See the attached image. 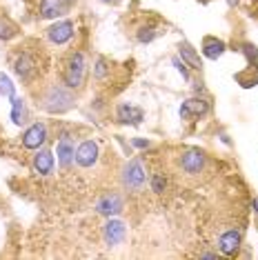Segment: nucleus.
Instances as JSON below:
<instances>
[{
  "label": "nucleus",
  "mask_w": 258,
  "mask_h": 260,
  "mask_svg": "<svg viewBox=\"0 0 258 260\" xmlns=\"http://www.w3.org/2000/svg\"><path fill=\"white\" fill-rule=\"evenodd\" d=\"M218 247H220V251L225 253V256H234V253L238 251V247H240V232H236V229L225 232L218 238Z\"/></svg>",
  "instance_id": "obj_16"
},
{
  "label": "nucleus",
  "mask_w": 258,
  "mask_h": 260,
  "mask_svg": "<svg viewBox=\"0 0 258 260\" xmlns=\"http://www.w3.org/2000/svg\"><path fill=\"white\" fill-rule=\"evenodd\" d=\"M34 171L40 176H49L54 171V153L49 149H40L34 156Z\"/></svg>",
  "instance_id": "obj_15"
},
{
  "label": "nucleus",
  "mask_w": 258,
  "mask_h": 260,
  "mask_svg": "<svg viewBox=\"0 0 258 260\" xmlns=\"http://www.w3.org/2000/svg\"><path fill=\"white\" fill-rule=\"evenodd\" d=\"M74 29H76V25L72 20H60V22H56V25H51L47 29V38H49V43H54V45H64L72 40Z\"/></svg>",
  "instance_id": "obj_6"
},
{
  "label": "nucleus",
  "mask_w": 258,
  "mask_h": 260,
  "mask_svg": "<svg viewBox=\"0 0 258 260\" xmlns=\"http://www.w3.org/2000/svg\"><path fill=\"white\" fill-rule=\"evenodd\" d=\"M207 167V156L201 149H185L178 156V169L187 176H198Z\"/></svg>",
  "instance_id": "obj_3"
},
{
  "label": "nucleus",
  "mask_w": 258,
  "mask_h": 260,
  "mask_svg": "<svg viewBox=\"0 0 258 260\" xmlns=\"http://www.w3.org/2000/svg\"><path fill=\"white\" fill-rule=\"evenodd\" d=\"M16 34H18V27H16L9 18L0 16V40H9V38H14Z\"/></svg>",
  "instance_id": "obj_20"
},
{
  "label": "nucleus",
  "mask_w": 258,
  "mask_h": 260,
  "mask_svg": "<svg viewBox=\"0 0 258 260\" xmlns=\"http://www.w3.org/2000/svg\"><path fill=\"white\" fill-rule=\"evenodd\" d=\"M103 3H107V5H116V3H120V0H103Z\"/></svg>",
  "instance_id": "obj_25"
},
{
  "label": "nucleus",
  "mask_w": 258,
  "mask_h": 260,
  "mask_svg": "<svg viewBox=\"0 0 258 260\" xmlns=\"http://www.w3.org/2000/svg\"><path fill=\"white\" fill-rule=\"evenodd\" d=\"M76 5V0H40L38 16L45 20L49 18H60V16L69 14L72 7Z\"/></svg>",
  "instance_id": "obj_5"
},
{
  "label": "nucleus",
  "mask_w": 258,
  "mask_h": 260,
  "mask_svg": "<svg viewBox=\"0 0 258 260\" xmlns=\"http://www.w3.org/2000/svg\"><path fill=\"white\" fill-rule=\"evenodd\" d=\"M134 145H136V147H147L149 143H145V140H134Z\"/></svg>",
  "instance_id": "obj_24"
},
{
  "label": "nucleus",
  "mask_w": 258,
  "mask_h": 260,
  "mask_svg": "<svg viewBox=\"0 0 258 260\" xmlns=\"http://www.w3.org/2000/svg\"><path fill=\"white\" fill-rule=\"evenodd\" d=\"M56 153H58V162H60V167L67 169L69 165L76 160V145H74V140L69 138V136H62V138L58 140Z\"/></svg>",
  "instance_id": "obj_12"
},
{
  "label": "nucleus",
  "mask_w": 258,
  "mask_h": 260,
  "mask_svg": "<svg viewBox=\"0 0 258 260\" xmlns=\"http://www.w3.org/2000/svg\"><path fill=\"white\" fill-rule=\"evenodd\" d=\"M0 93L7 98H14V85H11V80L5 74H0Z\"/></svg>",
  "instance_id": "obj_21"
},
{
  "label": "nucleus",
  "mask_w": 258,
  "mask_h": 260,
  "mask_svg": "<svg viewBox=\"0 0 258 260\" xmlns=\"http://www.w3.org/2000/svg\"><path fill=\"white\" fill-rule=\"evenodd\" d=\"M125 209V203H122V198L118 193H107V196H103L101 200L96 203V211L103 216H118L120 211Z\"/></svg>",
  "instance_id": "obj_8"
},
{
  "label": "nucleus",
  "mask_w": 258,
  "mask_h": 260,
  "mask_svg": "<svg viewBox=\"0 0 258 260\" xmlns=\"http://www.w3.org/2000/svg\"><path fill=\"white\" fill-rule=\"evenodd\" d=\"M74 103H76V96L64 85H49L38 96V107L47 111V114H64V111L74 107Z\"/></svg>",
  "instance_id": "obj_1"
},
{
  "label": "nucleus",
  "mask_w": 258,
  "mask_h": 260,
  "mask_svg": "<svg viewBox=\"0 0 258 260\" xmlns=\"http://www.w3.org/2000/svg\"><path fill=\"white\" fill-rule=\"evenodd\" d=\"M125 234H127V227H125V222H120V220H109L103 227V238L109 247H116L118 242L125 240Z\"/></svg>",
  "instance_id": "obj_11"
},
{
  "label": "nucleus",
  "mask_w": 258,
  "mask_h": 260,
  "mask_svg": "<svg viewBox=\"0 0 258 260\" xmlns=\"http://www.w3.org/2000/svg\"><path fill=\"white\" fill-rule=\"evenodd\" d=\"M98 160V143L96 140H85L83 145L76 149V162L80 167H91Z\"/></svg>",
  "instance_id": "obj_10"
},
{
  "label": "nucleus",
  "mask_w": 258,
  "mask_h": 260,
  "mask_svg": "<svg viewBox=\"0 0 258 260\" xmlns=\"http://www.w3.org/2000/svg\"><path fill=\"white\" fill-rule=\"evenodd\" d=\"M87 80V60L80 51H72L62 67V82L69 89H80Z\"/></svg>",
  "instance_id": "obj_2"
},
{
  "label": "nucleus",
  "mask_w": 258,
  "mask_h": 260,
  "mask_svg": "<svg viewBox=\"0 0 258 260\" xmlns=\"http://www.w3.org/2000/svg\"><path fill=\"white\" fill-rule=\"evenodd\" d=\"M254 209L258 211V198H254Z\"/></svg>",
  "instance_id": "obj_26"
},
{
  "label": "nucleus",
  "mask_w": 258,
  "mask_h": 260,
  "mask_svg": "<svg viewBox=\"0 0 258 260\" xmlns=\"http://www.w3.org/2000/svg\"><path fill=\"white\" fill-rule=\"evenodd\" d=\"M203 54L209 58V60H216L225 54V43L214 36H205L203 38Z\"/></svg>",
  "instance_id": "obj_17"
},
{
  "label": "nucleus",
  "mask_w": 258,
  "mask_h": 260,
  "mask_svg": "<svg viewBox=\"0 0 258 260\" xmlns=\"http://www.w3.org/2000/svg\"><path fill=\"white\" fill-rule=\"evenodd\" d=\"M174 64H176V67H178V72L183 74V78H185V80H189V72H187V69H185L187 64H185V62H180L178 58H174Z\"/></svg>",
  "instance_id": "obj_23"
},
{
  "label": "nucleus",
  "mask_w": 258,
  "mask_h": 260,
  "mask_svg": "<svg viewBox=\"0 0 258 260\" xmlns=\"http://www.w3.org/2000/svg\"><path fill=\"white\" fill-rule=\"evenodd\" d=\"M116 118H118V122H122V125H140L145 118V111L140 107H134V105H118Z\"/></svg>",
  "instance_id": "obj_13"
},
{
  "label": "nucleus",
  "mask_w": 258,
  "mask_h": 260,
  "mask_svg": "<svg viewBox=\"0 0 258 260\" xmlns=\"http://www.w3.org/2000/svg\"><path fill=\"white\" fill-rule=\"evenodd\" d=\"M45 140H47V127L43 122H34L22 134V147H27V149H40L45 145Z\"/></svg>",
  "instance_id": "obj_7"
},
{
  "label": "nucleus",
  "mask_w": 258,
  "mask_h": 260,
  "mask_svg": "<svg viewBox=\"0 0 258 260\" xmlns=\"http://www.w3.org/2000/svg\"><path fill=\"white\" fill-rule=\"evenodd\" d=\"M165 185H167V182H165V178H163L160 174H154V176H151V189H154L156 193L165 191Z\"/></svg>",
  "instance_id": "obj_22"
},
{
  "label": "nucleus",
  "mask_w": 258,
  "mask_h": 260,
  "mask_svg": "<svg viewBox=\"0 0 258 260\" xmlns=\"http://www.w3.org/2000/svg\"><path fill=\"white\" fill-rule=\"evenodd\" d=\"M11 105H14V111H11V120L16 125H22L27 120V111H25V103L20 98H11Z\"/></svg>",
  "instance_id": "obj_19"
},
{
  "label": "nucleus",
  "mask_w": 258,
  "mask_h": 260,
  "mask_svg": "<svg viewBox=\"0 0 258 260\" xmlns=\"http://www.w3.org/2000/svg\"><path fill=\"white\" fill-rule=\"evenodd\" d=\"M145 182H147V174H145L143 169V162L138 160H132L125 165V169H122V187L127 189V191H140V189L145 187Z\"/></svg>",
  "instance_id": "obj_4"
},
{
  "label": "nucleus",
  "mask_w": 258,
  "mask_h": 260,
  "mask_svg": "<svg viewBox=\"0 0 258 260\" xmlns=\"http://www.w3.org/2000/svg\"><path fill=\"white\" fill-rule=\"evenodd\" d=\"M209 111V103L207 100H198V98H189L183 103V107H180V116H183V120H196V118L205 116Z\"/></svg>",
  "instance_id": "obj_9"
},
{
  "label": "nucleus",
  "mask_w": 258,
  "mask_h": 260,
  "mask_svg": "<svg viewBox=\"0 0 258 260\" xmlns=\"http://www.w3.org/2000/svg\"><path fill=\"white\" fill-rule=\"evenodd\" d=\"M178 49H180V58H183V62H189L191 69H196V72H198V69L203 67V64H201V58L196 56V51L191 49L189 43H180Z\"/></svg>",
  "instance_id": "obj_18"
},
{
  "label": "nucleus",
  "mask_w": 258,
  "mask_h": 260,
  "mask_svg": "<svg viewBox=\"0 0 258 260\" xmlns=\"http://www.w3.org/2000/svg\"><path fill=\"white\" fill-rule=\"evenodd\" d=\"M14 69H16V74H18L22 80H31V76L38 72V62H36V58H34V56L22 54V56L16 58Z\"/></svg>",
  "instance_id": "obj_14"
}]
</instances>
